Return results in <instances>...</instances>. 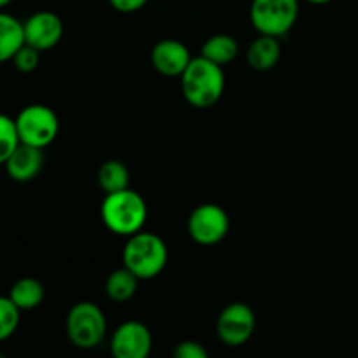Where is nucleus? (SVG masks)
<instances>
[{"label": "nucleus", "instance_id": "1", "mask_svg": "<svg viewBox=\"0 0 358 358\" xmlns=\"http://www.w3.org/2000/svg\"><path fill=\"white\" fill-rule=\"evenodd\" d=\"M180 86L189 105L196 108H210L224 94L226 76L222 66L198 56L191 59L185 72L180 76Z\"/></svg>", "mask_w": 358, "mask_h": 358}, {"label": "nucleus", "instance_id": "2", "mask_svg": "<svg viewBox=\"0 0 358 358\" xmlns=\"http://www.w3.org/2000/svg\"><path fill=\"white\" fill-rule=\"evenodd\" d=\"M100 213L108 231L129 238L145 226L147 203L138 192L128 187L105 196Z\"/></svg>", "mask_w": 358, "mask_h": 358}, {"label": "nucleus", "instance_id": "3", "mask_svg": "<svg viewBox=\"0 0 358 358\" xmlns=\"http://www.w3.org/2000/svg\"><path fill=\"white\" fill-rule=\"evenodd\" d=\"M122 262L138 280H152L168 264V247L164 240L149 231H138L128 238L122 250Z\"/></svg>", "mask_w": 358, "mask_h": 358}, {"label": "nucleus", "instance_id": "4", "mask_svg": "<svg viewBox=\"0 0 358 358\" xmlns=\"http://www.w3.org/2000/svg\"><path fill=\"white\" fill-rule=\"evenodd\" d=\"M66 336L79 350H93L103 343L107 336V318L100 306L91 301L73 304L66 313Z\"/></svg>", "mask_w": 358, "mask_h": 358}, {"label": "nucleus", "instance_id": "5", "mask_svg": "<svg viewBox=\"0 0 358 358\" xmlns=\"http://www.w3.org/2000/svg\"><path fill=\"white\" fill-rule=\"evenodd\" d=\"M299 17V0H252L250 21L259 35L283 37Z\"/></svg>", "mask_w": 358, "mask_h": 358}, {"label": "nucleus", "instance_id": "6", "mask_svg": "<svg viewBox=\"0 0 358 358\" xmlns=\"http://www.w3.org/2000/svg\"><path fill=\"white\" fill-rule=\"evenodd\" d=\"M16 129L21 143L45 149L56 140L59 131V121L56 112L48 105L34 103L21 108L16 115Z\"/></svg>", "mask_w": 358, "mask_h": 358}, {"label": "nucleus", "instance_id": "7", "mask_svg": "<svg viewBox=\"0 0 358 358\" xmlns=\"http://www.w3.org/2000/svg\"><path fill=\"white\" fill-rule=\"evenodd\" d=\"M187 233L198 245H217L229 233V217L222 206L215 203H203L196 206L187 220Z\"/></svg>", "mask_w": 358, "mask_h": 358}, {"label": "nucleus", "instance_id": "8", "mask_svg": "<svg viewBox=\"0 0 358 358\" xmlns=\"http://www.w3.org/2000/svg\"><path fill=\"white\" fill-rule=\"evenodd\" d=\"M255 313L248 304L231 303L220 311L217 318V338L227 346H243L255 332Z\"/></svg>", "mask_w": 358, "mask_h": 358}, {"label": "nucleus", "instance_id": "9", "mask_svg": "<svg viewBox=\"0 0 358 358\" xmlns=\"http://www.w3.org/2000/svg\"><path fill=\"white\" fill-rule=\"evenodd\" d=\"M152 352V334L138 320L119 325L110 338V353L114 358H149Z\"/></svg>", "mask_w": 358, "mask_h": 358}, {"label": "nucleus", "instance_id": "10", "mask_svg": "<svg viewBox=\"0 0 358 358\" xmlns=\"http://www.w3.org/2000/svg\"><path fill=\"white\" fill-rule=\"evenodd\" d=\"M24 44L37 51H48L59 44L63 37V21L51 10H37L23 21Z\"/></svg>", "mask_w": 358, "mask_h": 358}, {"label": "nucleus", "instance_id": "11", "mask_svg": "<svg viewBox=\"0 0 358 358\" xmlns=\"http://www.w3.org/2000/svg\"><path fill=\"white\" fill-rule=\"evenodd\" d=\"M191 52L187 45L175 38L159 41L150 51L152 66L166 77H180L191 63Z\"/></svg>", "mask_w": 358, "mask_h": 358}, {"label": "nucleus", "instance_id": "12", "mask_svg": "<svg viewBox=\"0 0 358 358\" xmlns=\"http://www.w3.org/2000/svg\"><path fill=\"white\" fill-rule=\"evenodd\" d=\"M3 166H6L7 175L14 182L24 184V182L34 180L42 171V166H44V149L20 143Z\"/></svg>", "mask_w": 358, "mask_h": 358}, {"label": "nucleus", "instance_id": "13", "mask_svg": "<svg viewBox=\"0 0 358 358\" xmlns=\"http://www.w3.org/2000/svg\"><path fill=\"white\" fill-rule=\"evenodd\" d=\"M282 56L280 38L269 35H259L247 49V62L257 72H268L275 69Z\"/></svg>", "mask_w": 358, "mask_h": 358}, {"label": "nucleus", "instance_id": "14", "mask_svg": "<svg viewBox=\"0 0 358 358\" xmlns=\"http://www.w3.org/2000/svg\"><path fill=\"white\" fill-rule=\"evenodd\" d=\"M24 45L23 23L13 14L0 10V63L10 62Z\"/></svg>", "mask_w": 358, "mask_h": 358}, {"label": "nucleus", "instance_id": "15", "mask_svg": "<svg viewBox=\"0 0 358 358\" xmlns=\"http://www.w3.org/2000/svg\"><path fill=\"white\" fill-rule=\"evenodd\" d=\"M45 296L44 285L38 280L24 276L20 278L9 290V297L21 311H30L35 310L42 304Z\"/></svg>", "mask_w": 358, "mask_h": 358}, {"label": "nucleus", "instance_id": "16", "mask_svg": "<svg viewBox=\"0 0 358 358\" xmlns=\"http://www.w3.org/2000/svg\"><path fill=\"white\" fill-rule=\"evenodd\" d=\"M238 51H240V48H238L236 38L231 37V35L227 34H217L212 35L210 38H206V42L201 48V55L199 56L210 59V62L215 63V65L224 66L236 58Z\"/></svg>", "mask_w": 358, "mask_h": 358}, {"label": "nucleus", "instance_id": "17", "mask_svg": "<svg viewBox=\"0 0 358 358\" xmlns=\"http://www.w3.org/2000/svg\"><path fill=\"white\" fill-rule=\"evenodd\" d=\"M138 282L140 280L129 269H115L108 275L107 282H105V294H107L108 299L115 301V303H126L136 294Z\"/></svg>", "mask_w": 358, "mask_h": 358}, {"label": "nucleus", "instance_id": "18", "mask_svg": "<svg viewBox=\"0 0 358 358\" xmlns=\"http://www.w3.org/2000/svg\"><path fill=\"white\" fill-rule=\"evenodd\" d=\"M98 184L107 194L129 187V170L122 161H105L98 170Z\"/></svg>", "mask_w": 358, "mask_h": 358}, {"label": "nucleus", "instance_id": "19", "mask_svg": "<svg viewBox=\"0 0 358 358\" xmlns=\"http://www.w3.org/2000/svg\"><path fill=\"white\" fill-rule=\"evenodd\" d=\"M21 310L9 296H0V343L9 339L20 327Z\"/></svg>", "mask_w": 358, "mask_h": 358}, {"label": "nucleus", "instance_id": "20", "mask_svg": "<svg viewBox=\"0 0 358 358\" xmlns=\"http://www.w3.org/2000/svg\"><path fill=\"white\" fill-rule=\"evenodd\" d=\"M20 136H17L16 121L9 115L0 114V164H6L10 154L20 145Z\"/></svg>", "mask_w": 358, "mask_h": 358}, {"label": "nucleus", "instance_id": "21", "mask_svg": "<svg viewBox=\"0 0 358 358\" xmlns=\"http://www.w3.org/2000/svg\"><path fill=\"white\" fill-rule=\"evenodd\" d=\"M10 62L14 63L17 72L30 73L34 72V70H37L38 63H41V51H37V49L31 48V45L24 44L21 45V49L14 55V58L10 59Z\"/></svg>", "mask_w": 358, "mask_h": 358}, {"label": "nucleus", "instance_id": "22", "mask_svg": "<svg viewBox=\"0 0 358 358\" xmlns=\"http://www.w3.org/2000/svg\"><path fill=\"white\" fill-rule=\"evenodd\" d=\"M173 358H210V355L205 346L189 339V341H182L175 346Z\"/></svg>", "mask_w": 358, "mask_h": 358}, {"label": "nucleus", "instance_id": "23", "mask_svg": "<svg viewBox=\"0 0 358 358\" xmlns=\"http://www.w3.org/2000/svg\"><path fill=\"white\" fill-rule=\"evenodd\" d=\"M108 3H110L117 13L131 14L143 9V7L149 3V0H108Z\"/></svg>", "mask_w": 358, "mask_h": 358}, {"label": "nucleus", "instance_id": "24", "mask_svg": "<svg viewBox=\"0 0 358 358\" xmlns=\"http://www.w3.org/2000/svg\"><path fill=\"white\" fill-rule=\"evenodd\" d=\"M306 2L313 3V6H325V3H331L332 0H306Z\"/></svg>", "mask_w": 358, "mask_h": 358}, {"label": "nucleus", "instance_id": "25", "mask_svg": "<svg viewBox=\"0 0 358 358\" xmlns=\"http://www.w3.org/2000/svg\"><path fill=\"white\" fill-rule=\"evenodd\" d=\"M10 2H13V0H0V9H3V7L9 6Z\"/></svg>", "mask_w": 358, "mask_h": 358}, {"label": "nucleus", "instance_id": "26", "mask_svg": "<svg viewBox=\"0 0 358 358\" xmlns=\"http://www.w3.org/2000/svg\"><path fill=\"white\" fill-rule=\"evenodd\" d=\"M0 358H7L6 355H3V353H0Z\"/></svg>", "mask_w": 358, "mask_h": 358}]
</instances>
